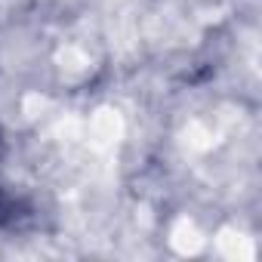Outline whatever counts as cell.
Masks as SVG:
<instances>
[{"label":"cell","mask_w":262,"mask_h":262,"mask_svg":"<svg viewBox=\"0 0 262 262\" xmlns=\"http://www.w3.org/2000/svg\"><path fill=\"white\" fill-rule=\"evenodd\" d=\"M0 145H4V139H0ZM10 210H16V204H10V201H7V194L0 191V216H4V213H10ZM10 216H13V213H10Z\"/></svg>","instance_id":"6da1fadb"}]
</instances>
